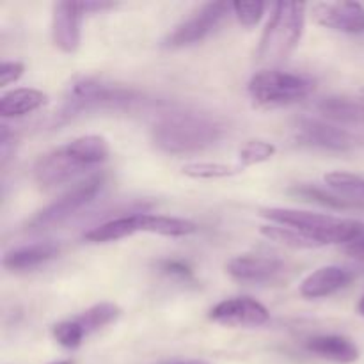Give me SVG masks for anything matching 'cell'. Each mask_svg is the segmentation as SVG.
<instances>
[{
    "instance_id": "cell-21",
    "label": "cell",
    "mask_w": 364,
    "mask_h": 364,
    "mask_svg": "<svg viewBox=\"0 0 364 364\" xmlns=\"http://www.w3.org/2000/svg\"><path fill=\"white\" fill-rule=\"evenodd\" d=\"M139 233V213L132 215H121L116 219H110L100 226L92 228L91 231L84 235V238L92 244H105V242H116L121 238L132 237Z\"/></svg>"
},
{
    "instance_id": "cell-3",
    "label": "cell",
    "mask_w": 364,
    "mask_h": 364,
    "mask_svg": "<svg viewBox=\"0 0 364 364\" xmlns=\"http://www.w3.org/2000/svg\"><path fill=\"white\" fill-rule=\"evenodd\" d=\"M306 6L299 2L274 4L272 16L263 31L258 46V63L277 64L287 59L299 45L304 32Z\"/></svg>"
},
{
    "instance_id": "cell-7",
    "label": "cell",
    "mask_w": 364,
    "mask_h": 364,
    "mask_svg": "<svg viewBox=\"0 0 364 364\" xmlns=\"http://www.w3.org/2000/svg\"><path fill=\"white\" fill-rule=\"evenodd\" d=\"M230 11H233L231 4L226 2L205 4L191 18L176 25V28L167 36L166 46L167 48H183V46L203 41L223 23Z\"/></svg>"
},
{
    "instance_id": "cell-24",
    "label": "cell",
    "mask_w": 364,
    "mask_h": 364,
    "mask_svg": "<svg viewBox=\"0 0 364 364\" xmlns=\"http://www.w3.org/2000/svg\"><path fill=\"white\" fill-rule=\"evenodd\" d=\"M326 183L333 188L336 194L358 203L364 208V178L358 174L343 173V171H334L323 176Z\"/></svg>"
},
{
    "instance_id": "cell-16",
    "label": "cell",
    "mask_w": 364,
    "mask_h": 364,
    "mask_svg": "<svg viewBox=\"0 0 364 364\" xmlns=\"http://www.w3.org/2000/svg\"><path fill=\"white\" fill-rule=\"evenodd\" d=\"M306 348L315 355L340 364H350L359 359V348L348 338L323 334L306 341Z\"/></svg>"
},
{
    "instance_id": "cell-4",
    "label": "cell",
    "mask_w": 364,
    "mask_h": 364,
    "mask_svg": "<svg viewBox=\"0 0 364 364\" xmlns=\"http://www.w3.org/2000/svg\"><path fill=\"white\" fill-rule=\"evenodd\" d=\"M316 87V80L304 73L283 70H263L249 80V95L256 105L283 107L308 98Z\"/></svg>"
},
{
    "instance_id": "cell-28",
    "label": "cell",
    "mask_w": 364,
    "mask_h": 364,
    "mask_svg": "<svg viewBox=\"0 0 364 364\" xmlns=\"http://www.w3.org/2000/svg\"><path fill=\"white\" fill-rule=\"evenodd\" d=\"M53 338L57 340V343L63 345L64 348H77L80 347L82 341H84L85 334L82 331V327L78 326L77 320H64V322L55 323L52 329Z\"/></svg>"
},
{
    "instance_id": "cell-15",
    "label": "cell",
    "mask_w": 364,
    "mask_h": 364,
    "mask_svg": "<svg viewBox=\"0 0 364 364\" xmlns=\"http://www.w3.org/2000/svg\"><path fill=\"white\" fill-rule=\"evenodd\" d=\"M59 252L60 247L55 242H39V244L23 245V247H16L13 251L6 252L2 265L7 270H13V272H21V270L36 269V267L50 262Z\"/></svg>"
},
{
    "instance_id": "cell-5",
    "label": "cell",
    "mask_w": 364,
    "mask_h": 364,
    "mask_svg": "<svg viewBox=\"0 0 364 364\" xmlns=\"http://www.w3.org/2000/svg\"><path fill=\"white\" fill-rule=\"evenodd\" d=\"M135 102V92L119 85L105 84L92 77H80L68 87L60 116L73 117L103 107H123Z\"/></svg>"
},
{
    "instance_id": "cell-12",
    "label": "cell",
    "mask_w": 364,
    "mask_h": 364,
    "mask_svg": "<svg viewBox=\"0 0 364 364\" xmlns=\"http://www.w3.org/2000/svg\"><path fill=\"white\" fill-rule=\"evenodd\" d=\"M85 11L82 2H57L53 6L52 38L64 53H75L80 46V25Z\"/></svg>"
},
{
    "instance_id": "cell-19",
    "label": "cell",
    "mask_w": 364,
    "mask_h": 364,
    "mask_svg": "<svg viewBox=\"0 0 364 364\" xmlns=\"http://www.w3.org/2000/svg\"><path fill=\"white\" fill-rule=\"evenodd\" d=\"M66 149L85 169H91V167L107 162L110 156L109 142L100 135H84V137L75 139V141L68 142Z\"/></svg>"
},
{
    "instance_id": "cell-13",
    "label": "cell",
    "mask_w": 364,
    "mask_h": 364,
    "mask_svg": "<svg viewBox=\"0 0 364 364\" xmlns=\"http://www.w3.org/2000/svg\"><path fill=\"white\" fill-rule=\"evenodd\" d=\"M284 270V263L274 256H235L226 265V272L238 283H269Z\"/></svg>"
},
{
    "instance_id": "cell-36",
    "label": "cell",
    "mask_w": 364,
    "mask_h": 364,
    "mask_svg": "<svg viewBox=\"0 0 364 364\" xmlns=\"http://www.w3.org/2000/svg\"><path fill=\"white\" fill-rule=\"evenodd\" d=\"M176 364H196V363H176Z\"/></svg>"
},
{
    "instance_id": "cell-18",
    "label": "cell",
    "mask_w": 364,
    "mask_h": 364,
    "mask_svg": "<svg viewBox=\"0 0 364 364\" xmlns=\"http://www.w3.org/2000/svg\"><path fill=\"white\" fill-rule=\"evenodd\" d=\"M318 110L323 117L340 124H364V102L347 96H327L320 100Z\"/></svg>"
},
{
    "instance_id": "cell-17",
    "label": "cell",
    "mask_w": 364,
    "mask_h": 364,
    "mask_svg": "<svg viewBox=\"0 0 364 364\" xmlns=\"http://www.w3.org/2000/svg\"><path fill=\"white\" fill-rule=\"evenodd\" d=\"M48 96L38 89H14V91L6 92L0 96V116L4 119H16L27 114L36 112L46 103Z\"/></svg>"
},
{
    "instance_id": "cell-14",
    "label": "cell",
    "mask_w": 364,
    "mask_h": 364,
    "mask_svg": "<svg viewBox=\"0 0 364 364\" xmlns=\"http://www.w3.org/2000/svg\"><path fill=\"white\" fill-rule=\"evenodd\" d=\"M354 279L350 270L341 267H322L309 274L301 283V295L306 299H322L343 290Z\"/></svg>"
},
{
    "instance_id": "cell-11",
    "label": "cell",
    "mask_w": 364,
    "mask_h": 364,
    "mask_svg": "<svg viewBox=\"0 0 364 364\" xmlns=\"http://www.w3.org/2000/svg\"><path fill=\"white\" fill-rule=\"evenodd\" d=\"M84 171L87 169L70 155L66 146H63V148L39 156L34 166V180L39 187L52 188L68 183Z\"/></svg>"
},
{
    "instance_id": "cell-29",
    "label": "cell",
    "mask_w": 364,
    "mask_h": 364,
    "mask_svg": "<svg viewBox=\"0 0 364 364\" xmlns=\"http://www.w3.org/2000/svg\"><path fill=\"white\" fill-rule=\"evenodd\" d=\"M265 2H233L231 9L237 20L240 21L244 27H255L259 23L263 13H265Z\"/></svg>"
},
{
    "instance_id": "cell-23",
    "label": "cell",
    "mask_w": 364,
    "mask_h": 364,
    "mask_svg": "<svg viewBox=\"0 0 364 364\" xmlns=\"http://www.w3.org/2000/svg\"><path fill=\"white\" fill-rule=\"evenodd\" d=\"M259 233L263 235L269 240L277 242L281 245H287V247L294 249H313V247H322L316 240H313L311 237L304 235L302 231L294 230V228L288 226H279V224H265V226L259 228Z\"/></svg>"
},
{
    "instance_id": "cell-32",
    "label": "cell",
    "mask_w": 364,
    "mask_h": 364,
    "mask_svg": "<svg viewBox=\"0 0 364 364\" xmlns=\"http://www.w3.org/2000/svg\"><path fill=\"white\" fill-rule=\"evenodd\" d=\"M14 142V134H11L9 127L2 124L0 127V151H2V164H6V160L9 159V148Z\"/></svg>"
},
{
    "instance_id": "cell-1",
    "label": "cell",
    "mask_w": 364,
    "mask_h": 364,
    "mask_svg": "<svg viewBox=\"0 0 364 364\" xmlns=\"http://www.w3.org/2000/svg\"><path fill=\"white\" fill-rule=\"evenodd\" d=\"M224 127L208 114L169 112L160 117L151 130L156 148L171 155L198 153L215 146L223 139Z\"/></svg>"
},
{
    "instance_id": "cell-26",
    "label": "cell",
    "mask_w": 364,
    "mask_h": 364,
    "mask_svg": "<svg viewBox=\"0 0 364 364\" xmlns=\"http://www.w3.org/2000/svg\"><path fill=\"white\" fill-rule=\"evenodd\" d=\"M240 173V167L217 162H192L181 167V174L192 180H223Z\"/></svg>"
},
{
    "instance_id": "cell-31",
    "label": "cell",
    "mask_w": 364,
    "mask_h": 364,
    "mask_svg": "<svg viewBox=\"0 0 364 364\" xmlns=\"http://www.w3.org/2000/svg\"><path fill=\"white\" fill-rule=\"evenodd\" d=\"M160 270L164 274L171 277H178V279L183 281H192V269L187 263L180 262V259H166V262L160 263Z\"/></svg>"
},
{
    "instance_id": "cell-27",
    "label": "cell",
    "mask_w": 364,
    "mask_h": 364,
    "mask_svg": "<svg viewBox=\"0 0 364 364\" xmlns=\"http://www.w3.org/2000/svg\"><path fill=\"white\" fill-rule=\"evenodd\" d=\"M276 146L272 142L259 141V139H255V141H249L242 146L240 153H238V159H240L242 167H251L256 166V164L267 162V160L272 159L276 155Z\"/></svg>"
},
{
    "instance_id": "cell-9",
    "label": "cell",
    "mask_w": 364,
    "mask_h": 364,
    "mask_svg": "<svg viewBox=\"0 0 364 364\" xmlns=\"http://www.w3.org/2000/svg\"><path fill=\"white\" fill-rule=\"evenodd\" d=\"M210 320L228 327H259L270 320V313L262 302L251 297L226 299L210 309Z\"/></svg>"
},
{
    "instance_id": "cell-25",
    "label": "cell",
    "mask_w": 364,
    "mask_h": 364,
    "mask_svg": "<svg viewBox=\"0 0 364 364\" xmlns=\"http://www.w3.org/2000/svg\"><path fill=\"white\" fill-rule=\"evenodd\" d=\"M291 194H295L297 198L306 199V201H313L318 203V205L327 206V208H334V210H364L361 205L358 203L350 201V199L343 198L340 194H329L327 191L318 187H313V185H301V187L291 188Z\"/></svg>"
},
{
    "instance_id": "cell-30",
    "label": "cell",
    "mask_w": 364,
    "mask_h": 364,
    "mask_svg": "<svg viewBox=\"0 0 364 364\" xmlns=\"http://www.w3.org/2000/svg\"><path fill=\"white\" fill-rule=\"evenodd\" d=\"M23 71L25 66L20 60H4L0 64V87H6V85L16 82L23 75Z\"/></svg>"
},
{
    "instance_id": "cell-2",
    "label": "cell",
    "mask_w": 364,
    "mask_h": 364,
    "mask_svg": "<svg viewBox=\"0 0 364 364\" xmlns=\"http://www.w3.org/2000/svg\"><path fill=\"white\" fill-rule=\"evenodd\" d=\"M259 215L279 226L294 228L311 237L320 245L352 244L364 237V223L352 219H338L322 213L302 212L294 208H263Z\"/></svg>"
},
{
    "instance_id": "cell-20",
    "label": "cell",
    "mask_w": 364,
    "mask_h": 364,
    "mask_svg": "<svg viewBox=\"0 0 364 364\" xmlns=\"http://www.w3.org/2000/svg\"><path fill=\"white\" fill-rule=\"evenodd\" d=\"M139 231L162 235V237H187V235L196 233L198 226L187 219L139 212Z\"/></svg>"
},
{
    "instance_id": "cell-34",
    "label": "cell",
    "mask_w": 364,
    "mask_h": 364,
    "mask_svg": "<svg viewBox=\"0 0 364 364\" xmlns=\"http://www.w3.org/2000/svg\"><path fill=\"white\" fill-rule=\"evenodd\" d=\"M358 311L361 313V315L364 316V297L361 299V302H359V306H358Z\"/></svg>"
},
{
    "instance_id": "cell-33",
    "label": "cell",
    "mask_w": 364,
    "mask_h": 364,
    "mask_svg": "<svg viewBox=\"0 0 364 364\" xmlns=\"http://www.w3.org/2000/svg\"><path fill=\"white\" fill-rule=\"evenodd\" d=\"M345 252L354 256V258L358 259H364V237L359 238V240L352 242V244H348L347 247H345Z\"/></svg>"
},
{
    "instance_id": "cell-10",
    "label": "cell",
    "mask_w": 364,
    "mask_h": 364,
    "mask_svg": "<svg viewBox=\"0 0 364 364\" xmlns=\"http://www.w3.org/2000/svg\"><path fill=\"white\" fill-rule=\"evenodd\" d=\"M313 21L331 31L363 34L364 6L358 2H318L311 6Z\"/></svg>"
},
{
    "instance_id": "cell-6",
    "label": "cell",
    "mask_w": 364,
    "mask_h": 364,
    "mask_svg": "<svg viewBox=\"0 0 364 364\" xmlns=\"http://www.w3.org/2000/svg\"><path fill=\"white\" fill-rule=\"evenodd\" d=\"M103 185H105V174L103 173L91 174L85 180L78 181L75 187L64 192L55 203H52L46 208H43L41 212L36 213L27 223V230L43 231L68 223L75 213H78L89 203L95 201L96 196L102 192Z\"/></svg>"
},
{
    "instance_id": "cell-8",
    "label": "cell",
    "mask_w": 364,
    "mask_h": 364,
    "mask_svg": "<svg viewBox=\"0 0 364 364\" xmlns=\"http://www.w3.org/2000/svg\"><path fill=\"white\" fill-rule=\"evenodd\" d=\"M295 132H297L299 142L313 146V148L327 149V151L343 153L358 146V137H354L350 132L322 119H315V117L299 119Z\"/></svg>"
},
{
    "instance_id": "cell-35",
    "label": "cell",
    "mask_w": 364,
    "mask_h": 364,
    "mask_svg": "<svg viewBox=\"0 0 364 364\" xmlns=\"http://www.w3.org/2000/svg\"><path fill=\"white\" fill-rule=\"evenodd\" d=\"M50 364H73V361H57V363H50Z\"/></svg>"
},
{
    "instance_id": "cell-22",
    "label": "cell",
    "mask_w": 364,
    "mask_h": 364,
    "mask_svg": "<svg viewBox=\"0 0 364 364\" xmlns=\"http://www.w3.org/2000/svg\"><path fill=\"white\" fill-rule=\"evenodd\" d=\"M121 315L119 306L112 304V302H102V304H96L92 308L85 309L82 315L75 316L78 326L82 327L85 336L96 333V331L103 329L105 326H110L112 322H116Z\"/></svg>"
}]
</instances>
